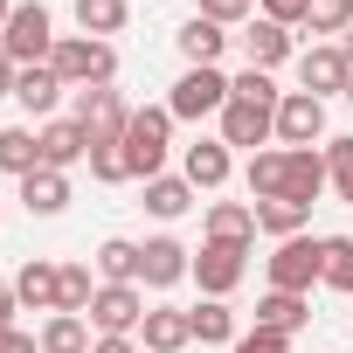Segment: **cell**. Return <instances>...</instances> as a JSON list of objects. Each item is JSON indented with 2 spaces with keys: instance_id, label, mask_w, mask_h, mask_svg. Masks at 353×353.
I'll use <instances>...</instances> for the list:
<instances>
[{
  "instance_id": "cell-1",
  "label": "cell",
  "mask_w": 353,
  "mask_h": 353,
  "mask_svg": "<svg viewBox=\"0 0 353 353\" xmlns=\"http://www.w3.org/2000/svg\"><path fill=\"white\" fill-rule=\"evenodd\" d=\"M166 152H173V111L166 104H139L132 125H125V166H132V181H159Z\"/></svg>"
},
{
  "instance_id": "cell-2",
  "label": "cell",
  "mask_w": 353,
  "mask_h": 353,
  "mask_svg": "<svg viewBox=\"0 0 353 353\" xmlns=\"http://www.w3.org/2000/svg\"><path fill=\"white\" fill-rule=\"evenodd\" d=\"M56 14L42 8V0H14V14H8V28H0V49L14 56V70H42L49 56H56Z\"/></svg>"
},
{
  "instance_id": "cell-3",
  "label": "cell",
  "mask_w": 353,
  "mask_h": 353,
  "mask_svg": "<svg viewBox=\"0 0 353 353\" xmlns=\"http://www.w3.org/2000/svg\"><path fill=\"white\" fill-rule=\"evenodd\" d=\"M49 70H56L70 90H104V83H118V49L97 42V35H63L56 56H49Z\"/></svg>"
},
{
  "instance_id": "cell-4",
  "label": "cell",
  "mask_w": 353,
  "mask_h": 353,
  "mask_svg": "<svg viewBox=\"0 0 353 353\" xmlns=\"http://www.w3.org/2000/svg\"><path fill=\"white\" fill-rule=\"evenodd\" d=\"M312 284H325V236H291L270 250V291H298L312 298Z\"/></svg>"
},
{
  "instance_id": "cell-5",
  "label": "cell",
  "mask_w": 353,
  "mask_h": 353,
  "mask_svg": "<svg viewBox=\"0 0 353 353\" xmlns=\"http://www.w3.org/2000/svg\"><path fill=\"white\" fill-rule=\"evenodd\" d=\"M222 104H229V77H222V63L215 70H181V83L166 90V111H173V125H194V118H222Z\"/></svg>"
},
{
  "instance_id": "cell-6",
  "label": "cell",
  "mask_w": 353,
  "mask_h": 353,
  "mask_svg": "<svg viewBox=\"0 0 353 353\" xmlns=\"http://www.w3.org/2000/svg\"><path fill=\"white\" fill-rule=\"evenodd\" d=\"M70 97H77V111H70V118L90 132V145H118V139H125V125H132V104H125L111 83H104V90H70Z\"/></svg>"
},
{
  "instance_id": "cell-7",
  "label": "cell",
  "mask_w": 353,
  "mask_h": 353,
  "mask_svg": "<svg viewBox=\"0 0 353 353\" xmlns=\"http://www.w3.org/2000/svg\"><path fill=\"white\" fill-rule=\"evenodd\" d=\"M145 284H97V298H90V332H139L145 325Z\"/></svg>"
},
{
  "instance_id": "cell-8",
  "label": "cell",
  "mask_w": 353,
  "mask_h": 353,
  "mask_svg": "<svg viewBox=\"0 0 353 353\" xmlns=\"http://www.w3.org/2000/svg\"><path fill=\"white\" fill-rule=\"evenodd\" d=\"M346 77H353V56H346V42H312V49H298V90H312V97H346Z\"/></svg>"
},
{
  "instance_id": "cell-9",
  "label": "cell",
  "mask_w": 353,
  "mask_h": 353,
  "mask_svg": "<svg viewBox=\"0 0 353 353\" xmlns=\"http://www.w3.org/2000/svg\"><path fill=\"white\" fill-rule=\"evenodd\" d=\"M270 139H277V104H250V97H229L222 104V145L229 152L236 145L243 152H263Z\"/></svg>"
},
{
  "instance_id": "cell-10",
  "label": "cell",
  "mask_w": 353,
  "mask_h": 353,
  "mask_svg": "<svg viewBox=\"0 0 353 353\" xmlns=\"http://www.w3.org/2000/svg\"><path fill=\"white\" fill-rule=\"evenodd\" d=\"M277 145H284V152H298V145H325V97H312V90H284V104H277Z\"/></svg>"
},
{
  "instance_id": "cell-11",
  "label": "cell",
  "mask_w": 353,
  "mask_h": 353,
  "mask_svg": "<svg viewBox=\"0 0 353 353\" xmlns=\"http://www.w3.org/2000/svg\"><path fill=\"white\" fill-rule=\"evenodd\" d=\"M181 277H194V250H188V243H173V236L139 243V284H145V291H173Z\"/></svg>"
},
{
  "instance_id": "cell-12",
  "label": "cell",
  "mask_w": 353,
  "mask_h": 353,
  "mask_svg": "<svg viewBox=\"0 0 353 353\" xmlns=\"http://www.w3.org/2000/svg\"><path fill=\"white\" fill-rule=\"evenodd\" d=\"M243 277H250V250H222V243H201V250H194V284H201V298H229Z\"/></svg>"
},
{
  "instance_id": "cell-13",
  "label": "cell",
  "mask_w": 353,
  "mask_h": 353,
  "mask_svg": "<svg viewBox=\"0 0 353 353\" xmlns=\"http://www.w3.org/2000/svg\"><path fill=\"white\" fill-rule=\"evenodd\" d=\"M35 145H42V166H56V173H70V166L90 159V132H83L77 118H49V125H35Z\"/></svg>"
},
{
  "instance_id": "cell-14",
  "label": "cell",
  "mask_w": 353,
  "mask_h": 353,
  "mask_svg": "<svg viewBox=\"0 0 353 353\" xmlns=\"http://www.w3.org/2000/svg\"><path fill=\"white\" fill-rule=\"evenodd\" d=\"M332 188V173H325V145H298V152H284V201H319Z\"/></svg>"
},
{
  "instance_id": "cell-15",
  "label": "cell",
  "mask_w": 353,
  "mask_h": 353,
  "mask_svg": "<svg viewBox=\"0 0 353 353\" xmlns=\"http://www.w3.org/2000/svg\"><path fill=\"white\" fill-rule=\"evenodd\" d=\"M181 173H188V188H194V194H215L229 173H236V152H229L222 139H194V145L181 152Z\"/></svg>"
},
{
  "instance_id": "cell-16",
  "label": "cell",
  "mask_w": 353,
  "mask_h": 353,
  "mask_svg": "<svg viewBox=\"0 0 353 353\" xmlns=\"http://www.w3.org/2000/svg\"><path fill=\"white\" fill-rule=\"evenodd\" d=\"M201 236L222 243V250H250V243H256V208H250V201H215V208L201 215Z\"/></svg>"
},
{
  "instance_id": "cell-17",
  "label": "cell",
  "mask_w": 353,
  "mask_h": 353,
  "mask_svg": "<svg viewBox=\"0 0 353 353\" xmlns=\"http://www.w3.org/2000/svg\"><path fill=\"white\" fill-rule=\"evenodd\" d=\"M173 42H181L188 70H215V63H222V49H229V28H222V21H208V14H188Z\"/></svg>"
},
{
  "instance_id": "cell-18",
  "label": "cell",
  "mask_w": 353,
  "mask_h": 353,
  "mask_svg": "<svg viewBox=\"0 0 353 353\" xmlns=\"http://www.w3.org/2000/svg\"><path fill=\"white\" fill-rule=\"evenodd\" d=\"M243 56H250V70H277V63H291V56H298V35L256 14V21L243 28Z\"/></svg>"
},
{
  "instance_id": "cell-19",
  "label": "cell",
  "mask_w": 353,
  "mask_h": 353,
  "mask_svg": "<svg viewBox=\"0 0 353 353\" xmlns=\"http://www.w3.org/2000/svg\"><path fill=\"white\" fill-rule=\"evenodd\" d=\"M63 90H70V83H63V77H56L49 63H42V70H21V77H14V104H21V111H28L35 125H49V118H56Z\"/></svg>"
},
{
  "instance_id": "cell-20",
  "label": "cell",
  "mask_w": 353,
  "mask_h": 353,
  "mask_svg": "<svg viewBox=\"0 0 353 353\" xmlns=\"http://www.w3.org/2000/svg\"><path fill=\"white\" fill-rule=\"evenodd\" d=\"M139 346H145V353H181V346H194L188 312H181V305H152L145 325H139Z\"/></svg>"
},
{
  "instance_id": "cell-21",
  "label": "cell",
  "mask_w": 353,
  "mask_h": 353,
  "mask_svg": "<svg viewBox=\"0 0 353 353\" xmlns=\"http://www.w3.org/2000/svg\"><path fill=\"white\" fill-rule=\"evenodd\" d=\"M188 325H194L201 346H236V339H243V319H236L229 298H201V305L188 312Z\"/></svg>"
},
{
  "instance_id": "cell-22",
  "label": "cell",
  "mask_w": 353,
  "mask_h": 353,
  "mask_svg": "<svg viewBox=\"0 0 353 353\" xmlns=\"http://www.w3.org/2000/svg\"><path fill=\"white\" fill-rule=\"evenodd\" d=\"M256 325L298 339V332L312 325V298H298V291H263V298H256Z\"/></svg>"
},
{
  "instance_id": "cell-23",
  "label": "cell",
  "mask_w": 353,
  "mask_h": 353,
  "mask_svg": "<svg viewBox=\"0 0 353 353\" xmlns=\"http://www.w3.org/2000/svg\"><path fill=\"white\" fill-rule=\"evenodd\" d=\"M21 208H28V215H63V208H70V173L35 166L28 181H21Z\"/></svg>"
},
{
  "instance_id": "cell-24",
  "label": "cell",
  "mask_w": 353,
  "mask_h": 353,
  "mask_svg": "<svg viewBox=\"0 0 353 353\" xmlns=\"http://www.w3.org/2000/svg\"><path fill=\"white\" fill-rule=\"evenodd\" d=\"M188 208H194L188 173H159V181H145V215H152V222H181Z\"/></svg>"
},
{
  "instance_id": "cell-25",
  "label": "cell",
  "mask_w": 353,
  "mask_h": 353,
  "mask_svg": "<svg viewBox=\"0 0 353 353\" xmlns=\"http://www.w3.org/2000/svg\"><path fill=\"white\" fill-rule=\"evenodd\" d=\"M250 208H256V236H270V243H291V236L312 229L305 201H250Z\"/></svg>"
},
{
  "instance_id": "cell-26",
  "label": "cell",
  "mask_w": 353,
  "mask_h": 353,
  "mask_svg": "<svg viewBox=\"0 0 353 353\" xmlns=\"http://www.w3.org/2000/svg\"><path fill=\"white\" fill-rule=\"evenodd\" d=\"M56 277H63V263H49V256L21 263V270H14V291H21V312H56Z\"/></svg>"
},
{
  "instance_id": "cell-27",
  "label": "cell",
  "mask_w": 353,
  "mask_h": 353,
  "mask_svg": "<svg viewBox=\"0 0 353 353\" xmlns=\"http://www.w3.org/2000/svg\"><path fill=\"white\" fill-rule=\"evenodd\" d=\"M35 166H42L35 125H0V173H8V181H28Z\"/></svg>"
},
{
  "instance_id": "cell-28",
  "label": "cell",
  "mask_w": 353,
  "mask_h": 353,
  "mask_svg": "<svg viewBox=\"0 0 353 353\" xmlns=\"http://www.w3.org/2000/svg\"><path fill=\"white\" fill-rule=\"evenodd\" d=\"M35 339H42V353H90V346H97L90 319H77V312H49Z\"/></svg>"
},
{
  "instance_id": "cell-29",
  "label": "cell",
  "mask_w": 353,
  "mask_h": 353,
  "mask_svg": "<svg viewBox=\"0 0 353 353\" xmlns=\"http://www.w3.org/2000/svg\"><path fill=\"white\" fill-rule=\"evenodd\" d=\"M243 188H250V201H284V145H263V152H250V166H243Z\"/></svg>"
},
{
  "instance_id": "cell-30",
  "label": "cell",
  "mask_w": 353,
  "mask_h": 353,
  "mask_svg": "<svg viewBox=\"0 0 353 353\" xmlns=\"http://www.w3.org/2000/svg\"><path fill=\"white\" fill-rule=\"evenodd\" d=\"M97 284H139V243L104 236L97 243Z\"/></svg>"
},
{
  "instance_id": "cell-31",
  "label": "cell",
  "mask_w": 353,
  "mask_h": 353,
  "mask_svg": "<svg viewBox=\"0 0 353 353\" xmlns=\"http://www.w3.org/2000/svg\"><path fill=\"white\" fill-rule=\"evenodd\" d=\"M125 21H132V0H77V28L97 42H111Z\"/></svg>"
},
{
  "instance_id": "cell-32",
  "label": "cell",
  "mask_w": 353,
  "mask_h": 353,
  "mask_svg": "<svg viewBox=\"0 0 353 353\" xmlns=\"http://www.w3.org/2000/svg\"><path fill=\"white\" fill-rule=\"evenodd\" d=\"M90 298H97V277H90V263H63V277H56V312H90Z\"/></svg>"
},
{
  "instance_id": "cell-33",
  "label": "cell",
  "mask_w": 353,
  "mask_h": 353,
  "mask_svg": "<svg viewBox=\"0 0 353 353\" xmlns=\"http://www.w3.org/2000/svg\"><path fill=\"white\" fill-rule=\"evenodd\" d=\"M305 28H312L319 42H339V35L353 28V0H312V14H305Z\"/></svg>"
},
{
  "instance_id": "cell-34",
  "label": "cell",
  "mask_w": 353,
  "mask_h": 353,
  "mask_svg": "<svg viewBox=\"0 0 353 353\" xmlns=\"http://www.w3.org/2000/svg\"><path fill=\"white\" fill-rule=\"evenodd\" d=\"M83 166H90V181H104V188H125V181H132V166H125V139H118V145H90Z\"/></svg>"
},
{
  "instance_id": "cell-35",
  "label": "cell",
  "mask_w": 353,
  "mask_h": 353,
  "mask_svg": "<svg viewBox=\"0 0 353 353\" xmlns=\"http://www.w3.org/2000/svg\"><path fill=\"white\" fill-rule=\"evenodd\" d=\"M325 284L353 298V236H325Z\"/></svg>"
},
{
  "instance_id": "cell-36",
  "label": "cell",
  "mask_w": 353,
  "mask_h": 353,
  "mask_svg": "<svg viewBox=\"0 0 353 353\" xmlns=\"http://www.w3.org/2000/svg\"><path fill=\"white\" fill-rule=\"evenodd\" d=\"M229 97H250V104H284V90L270 83V70H250V63H243V77H229Z\"/></svg>"
},
{
  "instance_id": "cell-37",
  "label": "cell",
  "mask_w": 353,
  "mask_h": 353,
  "mask_svg": "<svg viewBox=\"0 0 353 353\" xmlns=\"http://www.w3.org/2000/svg\"><path fill=\"white\" fill-rule=\"evenodd\" d=\"M201 14L222 21V28H250L256 21V0H201Z\"/></svg>"
},
{
  "instance_id": "cell-38",
  "label": "cell",
  "mask_w": 353,
  "mask_h": 353,
  "mask_svg": "<svg viewBox=\"0 0 353 353\" xmlns=\"http://www.w3.org/2000/svg\"><path fill=\"white\" fill-rule=\"evenodd\" d=\"M229 353H291V332H270V325H250Z\"/></svg>"
},
{
  "instance_id": "cell-39",
  "label": "cell",
  "mask_w": 353,
  "mask_h": 353,
  "mask_svg": "<svg viewBox=\"0 0 353 353\" xmlns=\"http://www.w3.org/2000/svg\"><path fill=\"white\" fill-rule=\"evenodd\" d=\"M256 8H263V21H277V28H305V14H312V0H256Z\"/></svg>"
},
{
  "instance_id": "cell-40",
  "label": "cell",
  "mask_w": 353,
  "mask_h": 353,
  "mask_svg": "<svg viewBox=\"0 0 353 353\" xmlns=\"http://www.w3.org/2000/svg\"><path fill=\"white\" fill-rule=\"evenodd\" d=\"M0 353H42V339L21 332V325H0Z\"/></svg>"
},
{
  "instance_id": "cell-41",
  "label": "cell",
  "mask_w": 353,
  "mask_h": 353,
  "mask_svg": "<svg viewBox=\"0 0 353 353\" xmlns=\"http://www.w3.org/2000/svg\"><path fill=\"white\" fill-rule=\"evenodd\" d=\"M90 353H145V346H139V332H97Z\"/></svg>"
},
{
  "instance_id": "cell-42",
  "label": "cell",
  "mask_w": 353,
  "mask_h": 353,
  "mask_svg": "<svg viewBox=\"0 0 353 353\" xmlns=\"http://www.w3.org/2000/svg\"><path fill=\"white\" fill-rule=\"evenodd\" d=\"M14 312H21V291H14V277H0V325H14Z\"/></svg>"
},
{
  "instance_id": "cell-43",
  "label": "cell",
  "mask_w": 353,
  "mask_h": 353,
  "mask_svg": "<svg viewBox=\"0 0 353 353\" xmlns=\"http://www.w3.org/2000/svg\"><path fill=\"white\" fill-rule=\"evenodd\" d=\"M14 77H21V70H14V56L0 49V97H14Z\"/></svg>"
},
{
  "instance_id": "cell-44",
  "label": "cell",
  "mask_w": 353,
  "mask_h": 353,
  "mask_svg": "<svg viewBox=\"0 0 353 353\" xmlns=\"http://www.w3.org/2000/svg\"><path fill=\"white\" fill-rule=\"evenodd\" d=\"M332 194H339V201L353 208V173H339V181H332Z\"/></svg>"
},
{
  "instance_id": "cell-45",
  "label": "cell",
  "mask_w": 353,
  "mask_h": 353,
  "mask_svg": "<svg viewBox=\"0 0 353 353\" xmlns=\"http://www.w3.org/2000/svg\"><path fill=\"white\" fill-rule=\"evenodd\" d=\"M8 14H14V0H0V28H8Z\"/></svg>"
},
{
  "instance_id": "cell-46",
  "label": "cell",
  "mask_w": 353,
  "mask_h": 353,
  "mask_svg": "<svg viewBox=\"0 0 353 353\" xmlns=\"http://www.w3.org/2000/svg\"><path fill=\"white\" fill-rule=\"evenodd\" d=\"M346 56H353V28H346Z\"/></svg>"
},
{
  "instance_id": "cell-47",
  "label": "cell",
  "mask_w": 353,
  "mask_h": 353,
  "mask_svg": "<svg viewBox=\"0 0 353 353\" xmlns=\"http://www.w3.org/2000/svg\"><path fill=\"white\" fill-rule=\"evenodd\" d=\"M346 104H353V77H346Z\"/></svg>"
}]
</instances>
